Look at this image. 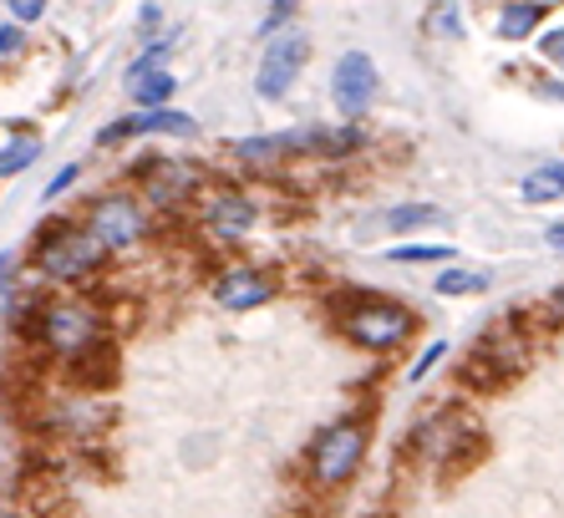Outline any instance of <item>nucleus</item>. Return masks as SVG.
I'll list each match as a JSON object with an SVG mask.
<instances>
[{
  "mask_svg": "<svg viewBox=\"0 0 564 518\" xmlns=\"http://www.w3.org/2000/svg\"><path fill=\"white\" fill-rule=\"evenodd\" d=\"M392 265H453L458 250L453 244H397V250H386Z\"/></svg>",
  "mask_w": 564,
  "mask_h": 518,
  "instance_id": "nucleus-17",
  "label": "nucleus"
},
{
  "mask_svg": "<svg viewBox=\"0 0 564 518\" xmlns=\"http://www.w3.org/2000/svg\"><path fill=\"white\" fill-rule=\"evenodd\" d=\"M193 189H199V173L189 164H168V158L143 164V198L153 208H179Z\"/></svg>",
  "mask_w": 564,
  "mask_h": 518,
  "instance_id": "nucleus-9",
  "label": "nucleus"
},
{
  "mask_svg": "<svg viewBox=\"0 0 564 518\" xmlns=\"http://www.w3.org/2000/svg\"><path fill=\"white\" fill-rule=\"evenodd\" d=\"M311 57V41H305V31H285L275 41L265 46V57H260V72H254V92L265 97V103H280L285 92L296 87L300 67Z\"/></svg>",
  "mask_w": 564,
  "mask_h": 518,
  "instance_id": "nucleus-6",
  "label": "nucleus"
},
{
  "mask_svg": "<svg viewBox=\"0 0 564 518\" xmlns=\"http://www.w3.org/2000/svg\"><path fill=\"white\" fill-rule=\"evenodd\" d=\"M544 315H554V321H564V290H560V296H550V305H544Z\"/></svg>",
  "mask_w": 564,
  "mask_h": 518,
  "instance_id": "nucleus-28",
  "label": "nucleus"
},
{
  "mask_svg": "<svg viewBox=\"0 0 564 518\" xmlns=\"http://www.w3.org/2000/svg\"><path fill=\"white\" fill-rule=\"evenodd\" d=\"M376 87H382V76H376V61L367 51H346L336 61V76H331V97L341 107V118H367L376 103Z\"/></svg>",
  "mask_w": 564,
  "mask_h": 518,
  "instance_id": "nucleus-7",
  "label": "nucleus"
},
{
  "mask_svg": "<svg viewBox=\"0 0 564 518\" xmlns=\"http://www.w3.org/2000/svg\"><path fill=\"white\" fill-rule=\"evenodd\" d=\"M412 311L407 305H397V300H386V296H357L351 305L341 311V330H346V341L361 346V351H397L407 336H412Z\"/></svg>",
  "mask_w": 564,
  "mask_h": 518,
  "instance_id": "nucleus-2",
  "label": "nucleus"
},
{
  "mask_svg": "<svg viewBox=\"0 0 564 518\" xmlns=\"http://www.w3.org/2000/svg\"><path fill=\"white\" fill-rule=\"evenodd\" d=\"M11 11H15V21H41L46 0H11Z\"/></svg>",
  "mask_w": 564,
  "mask_h": 518,
  "instance_id": "nucleus-23",
  "label": "nucleus"
},
{
  "mask_svg": "<svg viewBox=\"0 0 564 518\" xmlns=\"http://www.w3.org/2000/svg\"><path fill=\"white\" fill-rule=\"evenodd\" d=\"M544 239H550L554 250H564V224H554V229H550V234H544Z\"/></svg>",
  "mask_w": 564,
  "mask_h": 518,
  "instance_id": "nucleus-29",
  "label": "nucleus"
},
{
  "mask_svg": "<svg viewBox=\"0 0 564 518\" xmlns=\"http://www.w3.org/2000/svg\"><path fill=\"white\" fill-rule=\"evenodd\" d=\"M199 214H204V229H208V234H219V239L250 234L254 219H260L250 198H244V193H235V189H214V193L204 198V208H199Z\"/></svg>",
  "mask_w": 564,
  "mask_h": 518,
  "instance_id": "nucleus-10",
  "label": "nucleus"
},
{
  "mask_svg": "<svg viewBox=\"0 0 564 518\" xmlns=\"http://www.w3.org/2000/svg\"><path fill=\"white\" fill-rule=\"evenodd\" d=\"M143 133H179V137H189L193 133V118H189V112H173V107L137 112V118L112 122V128L103 133V143H122V137H143Z\"/></svg>",
  "mask_w": 564,
  "mask_h": 518,
  "instance_id": "nucleus-12",
  "label": "nucleus"
},
{
  "mask_svg": "<svg viewBox=\"0 0 564 518\" xmlns=\"http://www.w3.org/2000/svg\"><path fill=\"white\" fill-rule=\"evenodd\" d=\"M76 173H82V168H61V173L57 178H51V183H46V198H57V193H67V189H72V183H76Z\"/></svg>",
  "mask_w": 564,
  "mask_h": 518,
  "instance_id": "nucleus-22",
  "label": "nucleus"
},
{
  "mask_svg": "<svg viewBox=\"0 0 564 518\" xmlns=\"http://www.w3.org/2000/svg\"><path fill=\"white\" fill-rule=\"evenodd\" d=\"M103 260H107V250L97 244V234H92L87 224H57V229H46L41 244H36V265L61 285L87 280Z\"/></svg>",
  "mask_w": 564,
  "mask_h": 518,
  "instance_id": "nucleus-3",
  "label": "nucleus"
},
{
  "mask_svg": "<svg viewBox=\"0 0 564 518\" xmlns=\"http://www.w3.org/2000/svg\"><path fill=\"white\" fill-rule=\"evenodd\" d=\"M179 92V82L168 72H143V76H133V97H137V107L143 112H158V107H168V97Z\"/></svg>",
  "mask_w": 564,
  "mask_h": 518,
  "instance_id": "nucleus-16",
  "label": "nucleus"
},
{
  "mask_svg": "<svg viewBox=\"0 0 564 518\" xmlns=\"http://www.w3.org/2000/svg\"><path fill=\"white\" fill-rule=\"evenodd\" d=\"M36 330H41L46 351L72 356V361L103 341V321H97V311L87 300H51L41 311V321H36Z\"/></svg>",
  "mask_w": 564,
  "mask_h": 518,
  "instance_id": "nucleus-4",
  "label": "nucleus"
},
{
  "mask_svg": "<svg viewBox=\"0 0 564 518\" xmlns=\"http://www.w3.org/2000/svg\"><path fill=\"white\" fill-rule=\"evenodd\" d=\"M290 133H275V137H244L235 148L239 164H250V168H280V158H290Z\"/></svg>",
  "mask_w": 564,
  "mask_h": 518,
  "instance_id": "nucleus-13",
  "label": "nucleus"
},
{
  "mask_svg": "<svg viewBox=\"0 0 564 518\" xmlns=\"http://www.w3.org/2000/svg\"><path fill=\"white\" fill-rule=\"evenodd\" d=\"M519 198L524 204H554V198H564V164H544L535 173H524Z\"/></svg>",
  "mask_w": 564,
  "mask_h": 518,
  "instance_id": "nucleus-15",
  "label": "nucleus"
},
{
  "mask_svg": "<svg viewBox=\"0 0 564 518\" xmlns=\"http://www.w3.org/2000/svg\"><path fill=\"white\" fill-rule=\"evenodd\" d=\"M269 296H275V280L250 265L224 269L219 280H214V300H219L224 311H254V305H265Z\"/></svg>",
  "mask_w": 564,
  "mask_h": 518,
  "instance_id": "nucleus-11",
  "label": "nucleus"
},
{
  "mask_svg": "<svg viewBox=\"0 0 564 518\" xmlns=\"http://www.w3.org/2000/svg\"><path fill=\"white\" fill-rule=\"evenodd\" d=\"M21 46H26V41H21V31H15V26H0V57H15Z\"/></svg>",
  "mask_w": 564,
  "mask_h": 518,
  "instance_id": "nucleus-26",
  "label": "nucleus"
},
{
  "mask_svg": "<svg viewBox=\"0 0 564 518\" xmlns=\"http://www.w3.org/2000/svg\"><path fill=\"white\" fill-rule=\"evenodd\" d=\"M386 229H392V234H407V229H422V224H437V208L432 204H401V208H392V214H386Z\"/></svg>",
  "mask_w": 564,
  "mask_h": 518,
  "instance_id": "nucleus-20",
  "label": "nucleus"
},
{
  "mask_svg": "<svg viewBox=\"0 0 564 518\" xmlns=\"http://www.w3.org/2000/svg\"><path fill=\"white\" fill-rule=\"evenodd\" d=\"M432 290L437 296H478V290H489V269H443Z\"/></svg>",
  "mask_w": 564,
  "mask_h": 518,
  "instance_id": "nucleus-19",
  "label": "nucleus"
},
{
  "mask_svg": "<svg viewBox=\"0 0 564 518\" xmlns=\"http://www.w3.org/2000/svg\"><path fill=\"white\" fill-rule=\"evenodd\" d=\"M367 443H372V422H367V417H341V422H331V427L311 443V483L315 489L321 493L346 489V483L361 473Z\"/></svg>",
  "mask_w": 564,
  "mask_h": 518,
  "instance_id": "nucleus-1",
  "label": "nucleus"
},
{
  "mask_svg": "<svg viewBox=\"0 0 564 518\" xmlns=\"http://www.w3.org/2000/svg\"><path fill=\"white\" fill-rule=\"evenodd\" d=\"M412 453H417V462L447 468V462L458 458V453H468V458H473V453H478V432L468 427L458 412H443V407H437L432 417H422V422H417Z\"/></svg>",
  "mask_w": 564,
  "mask_h": 518,
  "instance_id": "nucleus-5",
  "label": "nucleus"
},
{
  "mask_svg": "<svg viewBox=\"0 0 564 518\" xmlns=\"http://www.w3.org/2000/svg\"><path fill=\"white\" fill-rule=\"evenodd\" d=\"M290 11H296V0H275V11H269V21H265V26H260V31H265V36H269V31L280 26V21H290Z\"/></svg>",
  "mask_w": 564,
  "mask_h": 518,
  "instance_id": "nucleus-25",
  "label": "nucleus"
},
{
  "mask_svg": "<svg viewBox=\"0 0 564 518\" xmlns=\"http://www.w3.org/2000/svg\"><path fill=\"white\" fill-rule=\"evenodd\" d=\"M36 158H41V137H11V143L0 148V178L26 173Z\"/></svg>",
  "mask_w": 564,
  "mask_h": 518,
  "instance_id": "nucleus-18",
  "label": "nucleus"
},
{
  "mask_svg": "<svg viewBox=\"0 0 564 518\" xmlns=\"http://www.w3.org/2000/svg\"><path fill=\"white\" fill-rule=\"evenodd\" d=\"M443 356H447V346H443V341H432L428 351L417 356V366L407 371V382H412V386H417V382H428V376H432V366H437V361H443Z\"/></svg>",
  "mask_w": 564,
  "mask_h": 518,
  "instance_id": "nucleus-21",
  "label": "nucleus"
},
{
  "mask_svg": "<svg viewBox=\"0 0 564 518\" xmlns=\"http://www.w3.org/2000/svg\"><path fill=\"white\" fill-rule=\"evenodd\" d=\"M539 21H544V0H508L504 15H499V36L504 41H524Z\"/></svg>",
  "mask_w": 564,
  "mask_h": 518,
  "instance_id": "nucleus-14",
  "label": "nucleus"
},
{
  "mask_svg": "<svg viewBox=\"0 0 564 518\" xmlns=\"http://www.w3.org/2000/svg\"><path fill=\"white\" fill-rule=\"evenodd\" d=\"M87 229L97 234L103 250H133L137 239L148 234V208L137 204V198H103V204H92V219Z\"/></svg>",
  "mask_w": 564,
  "mask_h": 518,
  "instance_id": "nucleus-8",
  "label": "nucleus"
},
{
  "mask_svg": "<svg viewBox=\"0 0 564 518\" xmlns=\"http://www.w3.org/2000/svg\"><path fill=\"white\" fill-rule=\"evenodd\" d=\"M432 31H447V36H458V15H453V11H437V15H432Z\"/></svg>",
  "mask_w": 564,
  "mask_h": 518,
  "instance_id": "nucleus-27",
  "label": "nucleus"
},
{
  "mask_svg": "<svg viewBox=\"0 0 564 518\" xmlns=\"http://www.w3.org/2000/svg\"><path fill=\"white\" fill-rule=\"evenodd\" d=\"M11 265H15V254L5 250V254H0V280H5V269H11Z\"/></svg>",
  "mask_w": 564,
  "mask_h": 518,
  "instance_id": "nucleus-30",
  "label": "nucleus"
},
{
  "mask_svg": "<svg viewBox=\"0 0 564 518\" xmlns=\"http://www.w3.org/2000/svg\"><path fill=\"white\" fill-rule=\"evenodd\" d=\"M539 46H544V57H550L554 67H564V31H550V36H544Z\"/></svg>",
  "mask_w": 564,
  "mask_h": 518,
  "instance_id": "nucleus-24",
  "label": "nucleus"
}]
</instances>
